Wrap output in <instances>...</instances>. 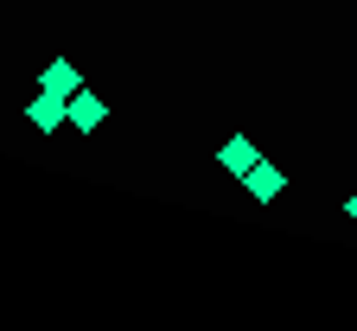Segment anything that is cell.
Listing matches in <instances>:
<instances>
[{"instance_id":"cell-3","label":"cell","mask_w":357,"mask_h":331,"mask_svg":"<svg viewBox=\"0 0 357 331\" xmlns=\"http://www.w3.org/2000/svg\"><path fill=\"white\" fill-rule=\"evenodd\" d=\"M102 121H109V102L89 96V89H77V96H70V128H77V134H96Z\"/></svg>"},{"instance_id":"cell-4","label":"cell","mask_w":357,"mask_h":331,"mask_svg":"<svg viewBox=\"0 0 357 331\" xmlns=\"http://www.w3.org/2000/svg\"><path fill=\"white\" fill-rule=\"evenodd\" d=\"M38 89H52V96H77L83 77H77V64H70V58H52V64L38 70Z\"/></svg>"},{"instance_id":"cell-5","label":"cell","mask_w":357,"mask_h":331,"mask_svg":"<svg viewBox=\"0 0 357 331\" xmlns=\"http://www.w3.org/2000/svg\"><path fill=\"white\" fill-rule=\"evenodd\" d=\"M217 160H223V172H236V178H243V172H249L261 153H255V140H249V134H230V140L217 147Z\"/></svg>"},{"instance_id":"cell-1","label":"cell","mask_w":357,"mask_h":331,"mask_svg":"<svg viewBox=\"0 0 357 331\" xmlns=\"http://www.w3.org/2000/svg\"><path fill=\"white\" fill-rule=\"evenodd\" d=\"M26 121H32L38 134H58V128L70 121V96H52V89H38V96L26 102Z\"/></svg>"},{"instance_id":"cell-2","label":"cell","mask_w":357,"mask_h":331,"mask_svg":"<svg viewBox=\"0 0 357 331\" xmlns=\"http://www.w3.org/2000/svg\"><path fill=\"white\" fill-rule=\"evenodd\" d=\"M243 185H249V198H255V204H275V198L287 192V172H281V166H268V160H255V166L243 172Z\"/></svg>"},{"instance_id":"cell-6","label":"cell","mask_w":357,"mask_h":331,"mask_svg":"<svg viewBox=\"0 0 357 331\" xmlns=\"http://www.w3.org/2000/svg\"><path fill=\"white\" fill-rule=\"evenodd\" d=\"M344 217H351V223H357V192H351V198H344Z\"/></svg>"}]
</instances>
